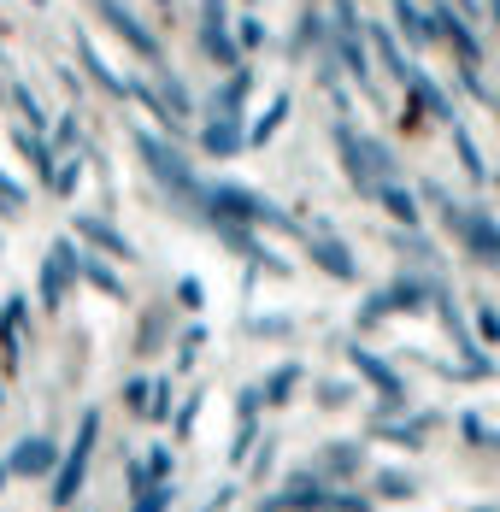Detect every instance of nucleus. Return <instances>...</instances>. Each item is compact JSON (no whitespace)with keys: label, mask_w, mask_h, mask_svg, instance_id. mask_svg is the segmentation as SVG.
<instances>
[{"label":"nucleus","mask_w":500,"mask_h":512,"mask_svg":"<svg viewBox=\"0 0 500 512\" xmlns=\"http://www.w3.org/2000/svg\"><path fill=\"white\" fill-rule=\"evenodd\" d=\"M495 183H500V171H495Z\"/></svg>","instance_id":"nucleus-40"},{"label":"nucleus","mask_w":500,"mask_h":512,"mask_svg":"<svg viewBox=\"0 0 500 512\" xmlns=\"http://www.w3.org/2000/svg\"><path fill=\"white\" fill-rule=\"evenodd\" d=\"M377 489H383V495H395V501H406V495H412L418 483H412L406 471H383V477H377Z\"/></svg>","instance_id":"nucleus-28"},{"label":"nucleus","mask_w":500,"mask_h":512,"mask_svg":"<svg viewBox=\"0 0 500 512\" xmlns=\"http://www.w3.org/2000/svg\"><path fill=\"white\" fill-rule=\"evenodd\" d=\"M77 236L83 242H95L100 254H112V259H136V248H130V236H118L106 218H77Z\"/></svg>","instance_id":"nucleus-19"},{"label":"nucleus","mask_w":500,"mask_h":512,"mask_svg":"<svg viewBox=\"0 0 500 512\" xmlns=\"http://www.w3.org/2000/svg\"><path fill=\"white\" fill-rule=\"evenodd\" d=\"M95 6H100V18L112 24V36H124V42L142 53V59H159V53H165V48H159V36H153V30L136 18V12H130V6H124V0H95Z\"/></svg>","instance_id":"nucleus-7"},{"label":"nucleus","mask_w":500,"mask_h":512,"mask_svg":"<svg viewBox=\"0 0 500 512\" xmlns=\"http://www.w3.org/2000/svg\"><path fill=\"white\" fill-rule=\"evenodd\" d=\"M371 201L383 206V212L395 218L400 230H418V218H424V206L412 201V189H406L400 177H389V183H377V195H371Z\"/></svg>","instance_id":"nucleus-13"},{"label":"nucleus","mask_w":500,"mask_h":512,"mask_svg":"<svg viewBox=\"0 0 500 512\" xmlns=\"http://www.w3.org/2000/svg\"><path fill=\"white\" fill-rule=\"evenodd\" d=\"M77 277H83V283H95L106 301H124V295H130V289H124V277H118V271H112L100 254H83V259H77Z\"/></svg>","instance_id":"nucleus-20"},{"label":"nucleus","mask_w":500,"mask_h":512,"mask_svg":"<svg viewBox=\"0 0 500 512\" xmlns=\"http://www.w3.org/2000/svg\"><path fill=\"white\" fill-rule=\"evenodd\" d=\"M330 142H336V159H342V171H348V183L371 201L377 195V183H389L395 177V154L383 148V142H371V136H359L348 118H336L330 124Z\"/></svg>","instance_id":"nucleus-1"},{"label":"nucleus","mask_w":500,"mask_h":512,"mask_svg":"<svg viewBox=\"0 0 500 512\" xmlns=\"http://www.w3.org/2000/svg\"><path fill=\"white\" fill-rule=\"evenodd\" d=\"M318 36H324V12L318 6H306L295 24V42H289V59H306V53L318 48Z\"/></svg>","instance_id":"nucleus-23"},{"label":"nucleus","mask_w":500,"mask_h":512,"mask_svg":"<svg viewBox=\"0 0 500 512\" xmlns=\"http://www.w3.org/2000/svg\"><path fill=\"white\" fill-rule=\"evenodd\" d=\"M200 342H206V330H200V324H195V330H183V359H195Z\"/></svg>","instance_id":"nucleus-36"},{"label":"nucleus","mask_w":500,"mask_h":512,"mask_svg":"<svg viewBox=\"0 0 500 512\" xmlns=\"http://www.w3.org/2000/svg\"><path fill=\"white\" fill-rule=\"evenodd\" d=\"M200 148L212 159H230L248 148V130H242V118H206V130H200Z\"/></svg>","instance_id":"nucleus-14"},{"label":"nucleus","mask_w":500,"mask_h":512,"mask_svg":"<svg viewBox=\"0 0 500 512\" xmlns=\"http://www.w3.org/2000/svg\"><path fill=\"white\" fill-rule=\"evenodd\" d=\"M53 460H59V454H53V442H48V436H24V442L12 448L6 471H12V477H48Z\"/></svg>","instance_id":"nucleus-12"},{"label":"nucleus","mask_w":500,"mask_h":512,"mask_svg":"<svg viewBox=\"0 0 500 512\" xmlns=\"http://www.w3.org/2000/svg\"><path fill=\"white\" fill-rule=\"evenodd\" d=\"M195 42L200 53L212 59V65H236V36H230V0H200V12H195Z\"/></svg>","instance_id":"nucleus-4"},{"label":"nucleus","mask_w":500,"mask_h":512,"mask_svg":"<svg viewBox=\"0 0 500 512\" xmlns=\"http://www.w3.org/2000/svg\"><path fill=\"white\" fill-rule=\"evenodd\" d=\"M248 95H253V65H230V77L212 89V118H242Z\"/></svg>","instance_id":"nucleus-10"},{"label":"nucleus","mask_w":500,"mask_h":512,"mask_svg":"<svg viewBox=\"0 0 500 512\" xmlns=\"http://www.w3.org/2000/svg\"><path fill=\"white\" fill-rule=\"evenodd\" d=\"M477 330H483V342H500V312L489 301H477Z\"/></svg>","instance_id":"nucleus-30"},{"label":"nucleus","mask_w":500,"mask_h":512,"mask_svg":"<svg viewBox=\"0 0 500 512\" xmlns=\"http://www.w3.org/2000/svg\"><path fill=\"white\" fill-rule=\"evenodd\" d=\"M318 401H324V407H342V401H348V389H342V383H324V389H318Z\"/></svg>","instance_id":"nucleus-35"},{"label":"nucleus","mask_w":500,"mask_h":512,"mask_svg":"<svg viewBox=\"0 0 500 512\" xmlns=\"http://www.w3.org/2000/svg\"><path fill=\"white\" fill-rule=\"evenodd\" d=\"M0 95L12 101V112H18V118H24V130H42V124H48V112H42V101L30 95V83H18V77H12Z\"/></svg>","instance_id":"nucleus-21"},{"label":"nucleus","mask_w":500,"mask_h":512,"mask_svg":"<svg viewBox=\"0 0 500 512\" xmlns=\"http://www.w3.org/2000/svg\"><path fill=\"white\" fill-rule=\"evenodd\" d=\"M148 418H165V412H171V383H159V377H153V395H148Z\"/></svg>","instance_id":"nucleus-32"},{"label":"nucleus","mask_w":500,"mask_h":512,"mask_svg":"<svg viewBox=\"0 0 500 512\" xmlns=\"http://www.w3.org/2000/svg\"><path fill=\"white\" fill-rule=\"evenodd\" d=\"M77 59H83V71L95 77V83L106 89V95H112V101H130V83H124V77H118L106 59H100V48L89 42V36H83V30H77Z\"/></svg>","instance_id":"nucleus-16"},{"label":"nucleus","mask_w":500,"mask_h":512,"mask_svg":"<svg viewBox=\"0 0 500 512\" xmlns=\"http://www.w3.org/2000/svg\"><path fill=\"white\" fill-rule=\"evenodd\" d=\"M77 242H53L48 254H42V277H36V289H42V307L59 312L65 307V295H71V283H77Z\"/></svg>","instance_id":"nucleus-6"},{"label":"nucleus","mask_w":500,"mask_h":512,"mask_svg":"<svg viewBox=\"0 0 500 512\" xmlns=\"http://www.w3.org/2000/svg\"><path fill=\"white\" fill-rule=\"evenodd\" d=\"M483 12H489V18H495V24H500V0H489V6H483Z\"/></svg>","instance_id":"nucleus-37"},{"label":"nucleus","mask_w":500,"mask_h":512,"mask_svg":"<svg viewBox=\"0 0 500 512\" xmlns=\"http://www.w3.org/2000/svg\"><path fill=\"white\" fill-rule=\"evenodd\" d=\"M448 230L465 242V254L477 259V265L500 271V224L489 218V212H477V206H459V218H453Z\"/></svg>","instance_id":"nucleus-5"},{"label":"nucleus","mask_w":500,"mask_h":512,"mask_svg":"<svg viewBox=\"0 0 500 512\" xmlns=\"http://www.w3.org/2000/svg\"><path fill=\"white\" fill-rule=\"evenodd\" d=\"M36 6H48V0H36Z\"/></svg>","instance_id":"nucleus-38"},{"label":"nucleus","mask_w":500,"mask_h":512,"mask_svg":"<svg viewBox=\"0 0 500 512\" xmlns=\"http://www.w3.org/2000/svg\"><path fill=\"white\" fill-rule=\"evenodd\" d=\"M306 254L318 259L336 283H353V277H359V259H353V248L342 242V236H330V230H306Z\"/></svg>","instance_id":"nucleus-8"},{"label":"nucleus","mask_w":500,"mask_h":512,"mask_svg":"<svg viewBox=\"0 0 500 512\" xmlns=\"http://www.w3.org/2000/svg\"><path fill=\"white\" fill-rule=\"evenodd\" d=\"M130 142H136V159H142V165L153 171V183H159V189H171V195H189V201H200V189H206V183H200L195 171H189V159L177 154V148H171L165 136H153V130H136Z\"/></svg>","instance_id":"nucleus-2"},{"label":"nucleus","mask_w":500,"mask_h":512,"mask_svg":"<svg viewBox=\"0 0 500 512\" xmlns=\"http://www.w3.org/2000/svg\"><path fill=\"white\" fill-rule=\"evenodd\" d=\"M300 377H306L300 365H277V371L265 377V389H259V401H271V407H277V401H289V395L300 389Z\"/></svg>","instance_id":"nucleus-24"},{"label":"nucleus","mask_w":500,"mask_h":512,"mask_svg":"<svg viewBox=\"0 0 500 512\" xmlns=\"http://www.w3.org/2000/svg\"><path fill=\"white\" fill-rule=\"evenodd\" d=\"M365 48H371V59H377L395 83H412V71H418V65L406 59V48H400V36L389 30V24H365Z\"/></svg>","instance_id":"nucleus-9"},{"label":"nucleus","mask_w":500,"mask_h":512,"mask_svg":"<svg viewBox=\"0 0 500 512\" xmlns=\"http://www.w3.org/2000/svg\"><path fill=\"white\" fill-rule=\"evenodd\" d=\"M259 407H265V401H259V389H242V395H236V436H230V460H236V465L253 454V436H259Z\"/></svg>","instance_id":"nucleus-11"},{"label":"nucleus","mask_w":500,"mask_h":512,"mask_svg":"<svg viewBox=\"0 0 500 512\" xmlns=\"http://www.w3.org/2000/svg\"><path fill=\"white\" fill-rule=\"evenodd\" d=\"M406 95H412V112H418V118H436V124H453V106H448V95H442V83H430L424 71H412Z\"/></svg>","instance_id":"nucleus-15"},{"label":"nucleus","mask_w":500,"mask_h":512,"mask_svg":"<svg viewBox=\"0 0 500 512\" xmlns=\"http://www.w3.org/2000/svg\"><path fill=\"white\" fill-rule=\"evenodd\" d=\"M177 301L200 312V301H206V295H200V283H195V277H183V283H177Z\"/></svg>","instance_id":"nucleus-34"},{"label":"nucleus","mask_w":500,"mask_h":512,"mask_svg":"<svg viewBox=\"0 0 500 512\" xmlns=\"http://www.w3.org/2000/svg\"><path fill=\"white\" fill-rule=\"evenodd\" d=\"M230 36H236V48H265V24H259L253 12L236 18V30H230Z\"/></svg>","instance_id":"nucleus-26"},{"label":"nucleus","mask_w":500,"mask_h":512,"mask_svg":"<svg viewBox=\"0 0 500 512\" xmlns=\"http://www.w3.org/2000/svg\"><path fill=\"white\" fill-rule=\"evenodd\" d=\"M453 148H459V165H465V171H471V177H477V183H483V177H489V165H483V154H477V142H471V136H465V130H459V124H453Z\"/></svg>","instance_id":"nucleus-25"},{"label":"nucleus","mask_w":500,"mask_h":512,"mask_svg":"<svg viewBox=\"0 0 500 512\" xmlns=\"http://www.w3.org/2000/svg\"><path fill=\"white\" fill-rule=\"evenodd\" d=\"M348 359L359 365V377H365V383H377V389H383L389 401H400V395H406V389H400V371L389 365V359H377L371 348H359V342L348 348Z\"/></svg>","instance_id":"nucleus-18"},{"label":"nucleus","mask_w":500,"mask_h":512,"mask_svg":"<svg viewBox=\"0 0 500 512\" xmlns=\"http://www.w3.org/2000/svg\"><path fill=\"white\" fill-rule=\"evenodd\" d=\"M165 501H171V489H165V483H153V489L136 495V507H130V512H165Z\"/></svg>","instance_id":"nucleus-29"},{"label":"nucleus","mask_w":500,"mask_h":512,"mask_svg":"<svg viewBox=\"0 0 500 512\" xmlns=\"http://www.w3.org/2000/svg\"><path fill=\"white\" fill-rule=\"evenodd\" d=\"M283 118H289V89H283V95H277V101L265 106V112H259V118H253V130H248V148H265V142H271V136H277V130H283Z\"/></svg>","instance_id":"nucleus-22"},{"label":"nucleus","mask_w":500,"mask_h":512,"mask_svg":"<svg viewBox=\"0 0 500 512\" xmlns=\"http://www.w3.org/2000/svg\"><path fill=\"white\" fill-rule=\"evenodd\" d=\"M389 30H400V36H406V48H430V42H436L424 0H395V24H389Z\"/></svg>","instance_id":"nucleus-17"},{"label":"nucleus","mask_w":500,"mask_h":512,"mask_svg":"<svg viewBox=\"0 0 500 512\" xmlns=\"http://www.w3.org/2000/svg\"><path fill=\"white\" fill-rule=\"evenodd\" d=\"M195 418H200V389L189 395V401H183V412H177V430L189 436V430H195Z\"/></svg>","instance_id":"nucleus-33"},{"label":"nucleus","mask_w":500,"mask_h":512,"mask_svg":"<svg viewBox=\"0 0 500 512\" xmlns=\"http://www.w3.org/2000/svg\"><path fill=\"white\" fill-rule=\"evenodd\" d=\"M148 395H153V377H130L124 383V407L136 412V418H148Z\"/></svg>","instance_id":"nucleus-27"},{"label":"nucleus","mask_w":500,"mask_h":512,"mask_svg":"<svg viewBox=\"0 0 500 512\" xmlns=\"http://www.w3.org/2000/svg\"><path fill=\"white\" fill-rule=\"evenodd\" d=\"M0 59H6V48H0Z\"/></svg>","instance_id":"nucleus-39"},{"label":"nucleus","mask_w":500,"mask_h":512,"mask_svg":"<svg viewBox=\"0 0 500 512\" xmlns=\"http://www.w3.org/2000/svg\"><path fill=\"white\" fill-rule=\"evenodd\" d=\"M0 206H6V212H24V189H18L6 171H0Z\"/></svg>","instance_id":"nucleus-31"},{"label":"nucleus","mask_w":500,"mask_h":512,"mask_svg":"<svg viewBox=\"0 0 500 512\" xmlns=\"http://www.w3.org/2000/svg\"><path fill=\"white\" fill-rule=\"evenodd\" d=\"M95 442H100V412H83V418H77V436H71V454L59 460V477H53V507H71V501L83 495Z\"/></svg>","instance_id":"nucleus-3"}]
</instances>
